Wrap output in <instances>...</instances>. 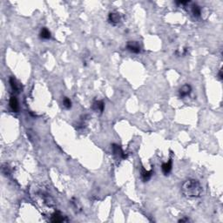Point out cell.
Wrapping results in <instances>:
<instances>
[{
    "instance_id": "cell-1",
    "label": "cell",
    "mask_w": 223,
    "mask_h": 223,
    "mask_svg": "<svg viewBox=\"0 0 223 223\" xmlns=\"http://www.w3.org/2000/svg\"><path fill=\"white\" fill-rule=\"evenodd\" d=\"M182 194L188 198H199L201 196L203 189L198 180L190 179L186 180L181 187Z\"/></svg>"
},
{
    "instance_id": "cell-2",
    "label": "cell",
    "mask_w": 223,
    "mask_h": 223,
    "mask_svg": "<svg viewBox=\"0 0 223 223\" xmlns=\"http://www.w3.org/2000/svg\"><path fill=\"white\" fill-rule=\"evenodd\" d=\"M108 21L112 25H117L121 21V15L118 11H112L108 15Z\"/></svg>"
},
{
    "instance_id": "cell-3",
    "label": "cell",
    "mask_w": 223,
    "mask_h": 223,
    "mask_svg": "<svg viewBox=\"0 0 223 223\" xmlns=\"http://www.w3.org/2000/svg\"><path fill=\"white\" fill-rule=\"evenodd\" d=\"M126 48L133 53H141V44L137 41H129L126 44Z\"/></svg>"
},
{
    "instance_id": "cell-4",
    "label": "cell",
    "mask_w": 223,
    "mask_h": 223,
    "mask_svg": "<svg viewBox=\"0 0 223 223\" xmlns=\"http://www.w3.org/2000/svg\"><path fill=\"white\" fill-rule=\"evenodd\" d=\"M192 92V87L188 84H186L179 88V94L180 98H185L187 96H189L190 93Z\"/></svg>"
},
{
    "instance_id": "cell-5",
    "label": "cell",
    "mask_w": 223,
    "mask_h": 223,
    "mask_svg": "<svg viewBox=\"0 0 223 223\" xmlns=\"http://www.w3.org/2000/svg\"><path fill=\"white\" fill-rule=\"evenodd\" d=\"M112 153H113L114 155H116L117 157H120V158H123V159L126 158V154H125V153L122 150L120 145H117V144H112Z\"/></svg>"
},
{
    "instance_id": "cell-6",
    "label": "cell",
    "mask_w": 223,
    "mask_h": 223,
    "mask_svg": "<svg viewBox=\"0 0 223 223\" xmlns=\"http://www.w3.org/2000/svg\"><path fill=\"white\" fill-rule=\"evenodd\" d=\"M9 106L11 111L13 112H18L19 110V101L17 99V98L15 96H11L9 100Z\"/></svg>"
},
{
    "instance_id": "cell-7",
    "label": "cell",
    "mask_w": 223,
    "mask_h": 223,
    "mask_svg": "<svg viewBox=\"0 0 223 223\" xmlns=\"http://www.w3.org/2000/svg\"><path fill=\"white\" fill-rule=\"evenodd\" d=\"M172 167H173V161H172V160H169L167 162H165V163L162 164L161 170H162L164 175H167L172 171Z\"/></svg>"
},
{
    "instance_id": "cell-8",
    "label": "cell",
    "mask_w": 223,
    "mask_h": 223,
    "mask_svg": "<svg viewBox=\"0 0 223 223\" xmlns=\"http://www.w3.org/2000/svg\"><path fill=\"white\" fill-rule=\"evenodd\" d=\"M92 109L96 112H103L104 109H105V103L102 100H96L92 104Z\"/></svg>"
},
{
    "instance_id": "cell-9",
    "label": "cell",
    "mask_w": 223,
    "mask_h": 223,
    "mask_svg": "<svg viewBox=\"0 0 223 223\" xmlns=\"http://www.w3.org/2000/svg\"><path fill=\"white\" fill-rule=\"evenodd\" d=\"M141 178H142V179L145 182V181H148V180L151 179L152 175L154 174V171H153V169L148 171V170H145V168H142V169H141Z\"/></svg>"
},
{
    "instance_id": "cell-10",
    "label": "cell",
    "mask_w": 223,
    "mask_h": 223,
    "mask_svg": "<svg viewBox=\"0 0 223 223\" xmlns=\"http://www.w3.org/2000/svg\"><path fill=\"white\" fill-rule=\"evenodd\" d=\"M65 221V217L58 212L54 213L53 214V216H52V218H51V221L52 222H62V221Z\"/></svg>"
},
{
    "instance_id": "cell-11",
    "label": "cell",
    "mask_w": 223,
    "mask_h": 223,
    "mask_svg": "<svg viewBox=\"0 0 223 223\" xmlns=\"http://www.w3.org/2000/svg\"><path fill=\"white\" fill-rule=\"evenodd\" d=\"M40 38L43 39H51V32H50V31H49L47 28H42L41 31H40Z\"/></svg>"
},
{
    "instance_id": "cell-12",
    "label": "cell",
    "mask_w": 223,
    "mask_h": 223,
    "mask_svg": "<svg viewBox=\"0 0 223 223\" xmlns=\"http://www.w3.org/2000/svg\"><path fill=\"white\" fill-rule=\"evenodd\" d=\"M191 12H192V14L194 15V17L198 18L201 14V9H200V7L199 5H194L191 7Z\"/></svg>"
},
{
    "instance_id": "cell-13",
    "label": "cell",
    "mask_w": 223,
    "mask_h": 223,
    "mask_svg": "<svg viewBox=\"0 0 223 223\" xmlns=\"http://www.w3.org/2000/svg\"><path fill=\"white\" fill-rule=\"evenodd\" d=\"M10 85L13 92H19V84H18L17 80L13 77H11L10 78Z\"/></svg>"
},
{
    "instance_id": "cell-14",
    "label": "cell",
    "mask_w": 223,
    "mask_h": 223,
    "mask_svg": "<svg viewBox=\"0 0 223 223\" xmlns=\"http://www.w3.org/2000/svg\"><path fill=\"white\" fill-rule=\"evenodd\" d=\"M63 106L66 109H70L71 107H72V101H71V99H68V98H64L63 99Z\"/></svg>"
},
{
    "instance_id": "cell-15",
    "label": "cell",
    "mask_w": 223,
    "mask_h": 223,
    "mask_svg": "<svg viewBox=\"0 0 223 223\" xmlns=\"http://www.w3.org/2000/svg\"><path fill=\"white\" fill-rule=\"evenodd\" d=\"M187 53V48H179L175 52V54L177 56H179V57L180 56H185Z\"/></svg>"
},
{
    "instance_id": "cell-16",
    "label": "cell",
    "mask_w": 223,
    "mask_h": 223,
    "mask_svg": "<svg viewBox=\"0 0 223 223\" xmlns=\"http://www.w3.org/2000/svg\"><path fill=\"white\" fill-rule=\"evenodd\" d=\"M189 220L187 218H186V219H180L179 221V222H187V221H188Z\"/></svg>"
},
{
    "instance_id": "cell-17",
    "label": "cell",
    "mask_w": 223,
    "mask_h": 223,
    "mask_svg": "<svg viewBox=\"0 0 223 223\" xmlns=\"http://www.w3.org/2000/svg\"><path fill=\"white\" fill-rule=\"evenodd\" d=\"M219 78H221V79H222V72H221V70L219 72Z\"/></svg>"
}]
</instances>
